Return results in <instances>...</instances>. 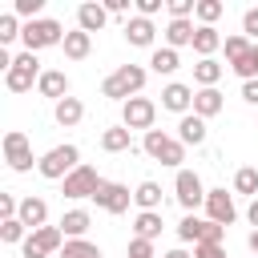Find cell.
Wrapping results in <instances>:
<instances>
[{
    "label": "cell",
    "mask_w": 258,
    "mask_h": 258,
    "mask_svg": "<svg viewBox=\"0 0 258 258\" xmlns=\"http://www.w3.org/2000/svg\"><path fill=\"white\" fill-rule=\"evenodd\" d=\"M161 210H141L137 218H133V238H145V242H153L157 234H161Z\"/></svg>",
    "instance_id": "21"
},
{
    "label": "cell",
    "mask_w": 258,
    "mask_h": 258,
    "mask_svg": "<svg viewBox=\"0 0 258 258\" xmlns=\"http://www.w3.org/2000/svg\"><path fill=\"white\" fill-rule=\"evenodd\" d=\"M4 161H8V169H16V173H28V169H32V145H28V137H24L20 129H8V133H4Z\"/></svg>",
    "instance_id": "11"
},
{
    "label": "cell",
    "mask_w": 258,
    "mask_h": 258,
    "mask_svg": "<svg viewBox=\"0 0 258 258\" xmlns=\"http://www.w3.org/2000/svg\"><path fill=\"white\" fill-rule=\"evenodd\" d=\"M133 129H125V125H113V129H105L101 133V149L105 153H125L129 145H133V137H129Z\"/></svg>",
    "instance_id": "29"
},
{
    "label": "cell",
    "mask_w": 258,
    "mask_h": 258,
    "mask_svg": "<svg viewBox=\"0 0 258 258\" xmlns=\"http://www.w3.org/2000/svg\"><path fill=\"white\" fill-rule=\"evenodd\" d=\"M234 189H238V194L258 198V169H254V165H242V169L234 173Z\"/></svg>",
    "instance_id": "33"
},
{
    "label": "cell",
    "mask_w": 258,
    "mask_h": 258,
    "mask_svg": "<svg viewBox=\"0 0 258 258\" xmlns=\"http://www.w3.org/2000/svg\"><path fill=\"white\" fill-rule=\"evenodd\" d=\"M60 48H64V56H69V60H85V56L93 52V36H89V32H81V28H73V32L64 36V44H60Z\"/></svg>",
    "instance_id": "25"
},
{
    "label": "cell",
    "mask_w": 258,
    "mask_h": 258,
    "mask_svg": "<svg viewBox=\"0 0 258 258\" xmlns=\"http://www.w3.org/2000/svg\"><path fill=\"white\" fill-rule=\"evenodd\" d=\"M52 117H56V125L73 129V125H81V117H85V105H81L77 97H64V101H56V105H52Z\"/></svg>",
    "instance_id": "23"
},
{
    "label": "cell",
    "mask_w": 258,
    "mask_h": 258,
    "mask_svg": "<svg viewBox=\"0 0 258 258\" xmlns=\"http://www.w3.org/2000/svg\"><path fill=\"white\" fill-rule=\"evenodd\" d=\"M101 185H105V177H101L93 165H77V169L60 181V194H64V198H73V202H81V198H93Z\"/></svg>",
    "instance_id": "8"
},
{
    "label": "cell",
    "mask_w": 258,
    "mask_h": 258,
    "mask_svg": "<svg viewBox=\"0 0 258 258\" xmlns=\"http://www.w3.org/2000/svg\"><path fill=\"white\" fill-rule=\"evenodd\" d=\"M24 32V24H20V16L16 12H4L0 16V44H8V40H16Z\"/></svg>",
    "instance_id": "35"
},
{
    "label": "cell",
    "mask_w": 258,
    "mask_h": 258,
    "mask_svg": "<svg viewBox=\"0 0 258 258\" xmlns=\"http://www.w3.org/2000/svg\"><path fill=\"white\" fill-rule=\"evenodd\" d=\"M222 105H226V101H222V93H218V89H198V93H194V113H198L202 121L218 117V113H222Z\"/></svg>",
    "instance_id": "20"
},
{
    "label": "cell",
    "mask_w": 258,
    "mask_h": 258,
    "mask_svg": "<svg viewBox=\"0 0 258 258\" xmlns=\"http://www.w3.org/2000/svg\"><path fill=\"white\" fill-rule=\"evenodd\" d=\"M36 89H40V97H48V101L56 105V101L69 97V77H64L60 69H44V77L36 81Z\"/></svg>",
    "instance_id": "18"
},
{
    "label": "cell",
    "mask_w": 258,
    "mask_h": 258,
    "mask_svg": "<svg viewBox=\"0 0 258 258\" xmlns=\"http://www.w3.org/2000/svg\"><path fill=\"white\" fill-rule=\"evenodd\" d=\"M105 12L109 16H125L129 12V0H105Z\"/></svg>",
    "instance_id": "43"
},
{
    "label": "cell",
    "mask_w": 258,
    "mask_h": 258,
    "mask_svg": "<svg viewBox=\"0 0 258 258\" xmlns=\"http://www.w3.org/2000/svg\"><path fill=\"white\" fill-rule=\"evenodd\" d=\"M222 48V36H218V28L214 24H198V32H194V52L206 60V56H214Z\"/></svg>",
    "instance_id": "22"
},
{
    "label": "cell",
    "mask_w": 258,
    "mask_h": 258,
    "mask_svg": "<svg viewBox=\"0 0 258 258\" xmlns=\"http://www.w3.org/2000/svg\"><path fill=\"white\" fill-rule=\"evenodd\" d=\"M222 234H226V226H218V222H210V218H198V214H185V218L177 222V238H181V242H194V246H202V242L222 246Z\"/></svg>",
    "instance_id": "7"
},
{
    "label": "cell",
    "mask_w": 258,
    "mask_h": 258,
    "mask_svg": "<svg viewBox=\"0 0 258 258\" xmlns=\"http://www.w3.org/2000/svg\"><path fill=\"white\" fill-rule=\"evenodd\" d=\"M129 258H157V250H153V242L133 238V242H129Z\"/></svg>",
    "instance_id": "40"
},
{
    "label": "cell",
    "mask_w": 258,
    "mask_h": 258,
    "mask_svg": "<svg viewBox=\"0 0 258 258\" xmlns=\"http://www.w3.org/2000/svg\"><path fill=\"white\" fill-rule=\"evenodd\" d=\"M246 246H250V254L258 258V230H250V238H246Z\"/></svg>",
    "instance_id": "46"
},
{
    "label": "cell",
    "mask_w": 258,
    "mask_h": 258,
    "mask_svg": "<svg viewBox=\"0 0 258 258\" xmlns=\"http://www.w3.org/2000/svg\"><path fill=\"white\" fill-rule=\"evenodd\" d=\"M64 234H60V226H40V230H32L24 242H20V254L24 258H48V254H60L64 250Z\"/></svg>",
    "instance_id": "6"
},
{
    "label": "cell",
    "mask_w": 258,
    "mask_h": 258,
    "mask_svg": "<svg viewBox=\"0 0 258 258\" xmlns=\"http://www.w3.org/2000/svg\"><path fill=\"white\" fill-rule=\"evenodd\" d=\"M222 12H226V4H222V0H198V12H194V16H198L202 24H214Z\"/></svg>",
    "instance_id": "37"
},
{
    "label": "cell",
    "mask_w": 258,
    "mask_h": 258,
    "mask_svg": "<svg viewBox=\"0 0 258 258\" xmlns=\"http://www.w3.org/2000/svg\"><path fill=\"white\" fill-rule=\"evenodd\" d=\"M93 202H97L105 214H125L129 202H133V194H129V185H121V181H105V185L93 194Z\"/></svg>",
    "instance_id": "12"
},
{
    "label": "cell",
    "mask_w": 258,
    "mask_h": 258,
    "mask_svg": "<svg viewBox=\"0 0 258 258\" xmlns=\"http://www.w3.org/2000/svg\"><path fill=\"white\" fill-rule=\"evenodd\" d=\"M230 69L242 77V85H246V81H258V44H250V52H246L242 60H234Z\"/></svg>",
    "instance_id": "32"
},
{
    "label": "cell",
    "mask_w": 258,
    "mask_h": 258,
    "mask_svg": "<svg viewBox=\"0 0 258 258\" xmlns=\"http://www.w3.org/2000/svg\"><path fill=\"white\" fill-rule=\"evenodd\" d=\"M242 36H246V40L254 36V44H258V8H246V12H242Z\"/></svg>",
    "instance_id": "39"
},
{
    "label": "cell",
    "mask_w": 258,
    "mask_h": 258,
    "mask_svg": "<svg viewBox=\"0 0 258 258\" xmlns=\"http://www.w3.org/2000/svg\"><path fill=\"white\" fill-rule=\"evenodd\" d=\"M40 8H44V0H12V12L24 16V24L28 20H40Z\"/></svg>",
    "instance_id": "38"
},
{
    "label": "cell",
    "mask_w": 258,
    "mask_h": 258,
    "mask_svg": "<svg viewBox=\"0 0 258 258\" xmlns=\"http://www.w3.org/2000/svg\"><path fill=\"white\" fill-rule=\"evenodd\" d=\"M24 238H28V226H24L20 218L0 222V242H24Z\"/></svg>",
    "instance_id": "36"
},
{
    "label": "cell",
    "mask_w": 258,
    "mask_h": 258,
    "mask_svg": "<svg viewBox=\"0 0 258 258\" xmlns=\"http://www.w3.org/2000/svg\"><path fill=\"white\" fill-rule=\"evenodd\" d=\"M40 77H44V69L36 60V52H16L12 56V69L4 73V89L8 93H28L32 81H40Z\"/></svg>",
    "instance_id": "4"
},
{
    "label": "cell",
    "mask_w": 258,
    "mask_h": 258,
    "mask_svg": "<svg viewBox=\"0 0 258 258\" xmlns=\"http://www.w3.org/2000/svg\"><path fill=\"white\" fill-rule=\"evenodd\" d=\"M222 73H226V69H222V64L214 60V56H206V60H198V64H194V81H198L202 89H218Z\"/></svg>",
    "instance_id": "28"
},
{
    "label": "cell",
    "mask_w": 258,
    "mask_h": 258,
    "mask_svg": "<svg viewBox=\"0 0 258 258\" xmlns=\"http://www.w3.org/2000/svg\"><path fill=\"white\" fill-rule=\"evenodd\" d=\"M133 202H137L141 210H161V185H157V181H141V185L133 189Z\"/></svg>",
    "instance_id": "31"
},
{
    "label": "cell",
    "mask_w": 258,
    "mask_h": 258,
    "mask_svg": "<svg viewBox=\"0 0 258 258\" xmlns=\"http://www.w3.org/2000/svg\"><path fill=\"white\" fill-rule=\"evenodd\" d=\"M60 258H105V254H101V246L89 242V238H69L64 250H60Z\"/></svg>",
    "instance_id": "30"
},
{
    "label": "cell",
    "mask_w": 258,
    "mask_h": 258,
    "mask_svg": "<svg viewBox=\"0 0 258 258\" xmlns=\"http://www.w3.org/2000/svg\"><path fill=\"white\" fill-rule=\"evenodd\" d=\"M242 101L258 105V81H246V85H242Z\"/></svg>",
    "instance_id": "44"
},
{
    "label": "cell",
    "mask_w": 258,
    "mask_h": 258,
    "mask_svg": "<svg viewBox=\"0 0 258 258\" xmlns=\"http://www.w3.org/2000/svg\"><path fill=\"white\" fill-rule=\"evenodd\" d=\"M222 48H226V60L234 64V60H242V56L250 52V40H246L242 32H234V36H226V40H222Z\"/></svg>",
    "instance_id": "34"
},
{
    "label": "cell",
    "mask_w": 258,
    "mask_h": 258,
    "mask_svg": "<svg viewBox=\"0 0 258 258\" xmlns=\"http://www.w3.org/2000/svg\"><path fill=\"white\" fill-rule=\"evenodd\" d=\"M206 137H210V129H206V121L198 113H185L177 121V141L181 145H206Z\"/></svg>",
    "instance_id": "19"
},
{
    "label": "cell",
    "mask_w": 258,
    "mask_h": 258,
    "mask_svg": "<svg viewBox=\"0 0 258 258\" xmlns=\"http://www.w3.org/2000/svg\"><path fill=\"white\" fill-rule=\"evenodd\" d=\"M161 258H194L189 250H169V254H161Z\"/></svg>",
    "instance_id": "47"
},
{
    "label": "cell",
    "mask_w": 258,
    "mask_h": 258,
    "mask_svg": "<svg viewBox=\"0 0 258 258\" xmlns=\"http://www.w3.org/2000/svg\"><path fill=\"white\" fill-rule=\"evenodd\" d=\"M246 218H250V226H254V230H258V198H254V202H250V210H246Z\"/></svg>",
    "instance_id": "45"
},
{
    "label": "cell",
    "mask_w": 258,
    "mask_h": 258,
    "mask_svg": "<svg viewBox=\"0 0 258 258\" xmlns=\"http://www.w3.org/2000/svg\"><path fill=\"white\" fill-rule=\"evenodd\" d=\"M153 36H157L153 20H145V16H129L125 20V40L133 48H153Z\"/></svg>",
    "instance_id": "16"
},
{
    "label": "cell",
    "mask_w": 258,
    "mask_h": 258,
    "mask_svg": "<svg viewBox=\"0 0 258 258\" xmlns=\"http://www.w3.org/2000/svg\"><path fill=\"white\" fill-rule=\"evenodd\" d=\"M173 194H177V206L185 210V214H194L198 206H206V185H202V177L194 173V169H177V177H173Z\"/></svg>",
    "instance_id": "9"
},
{
    "label": "cell",
    "mask_w": 258,
    "mask_h": 258,
    "mask_svg": "<svg viewBox=\"0 0 258 258\" xmlns=\"http://www.w3.org/2000/svg\"><path fill=\"white\" fill-rule=\"evenodd\" d=\"M194 258H226V246H214V242H202V246H194Z\"/></svg>",
    "instance_id": "41"
},
{
    "label": "cell",
    "mask_w": 258,
    "mask_h": 258,
    "mask_svg": "<svg viewBox=\"0 0 258 258\" xmlns=\"http://www.w3.org/2000/svg\"><path fill=\"white\" fill-rule=\"evenodd\" d=\"M89 226H93L89 210H69V214L60 218V234H64V238H85Z\"/></svg>",
    "instance_id": "26"
},
{
    "label": "cell",
    "mask_w": 258,
    "mask_h": 258,
    "mask_svg": "<svg viewBox=\"0 0 258 258\" xmlns=\"http://www.w3.org/2000/svg\"><path fill=\"white\" fill-rule=\"evenodd\" d=\"M161 109H169V113H189L194 109V89L189 85H181V81H169L165 89H161Z\"/></svg>",
    "instance_id": "14"
},
{
    "label": "cell",
    "mask_w": 258,
    "mask_h": 258,
    "mask_svg": "<svg viewBox=\"0 0 258 258\" xmlns=\"http://www.w3.org/2000/svg\"><path fill=\"white\" fill-rule=\"evenodd\" d=\"M177 64H181L177 48H153V52H149V69H153L157 77H169V73H177Z\"/></svg>",
    "instance_id": "27"
},
{
    "label": "cell",
    "mask_w": 258,
    "mask_h": 258,
    "mask_svg": "<svg viewBox=\"0 0 258 258\" xmlns=\"http://www.w3.org/2000/svg\"><path fill=\"white\" fill-rule=\"evenodd\" d=\"M105 20H109V12H105V4H97V0H85L81 8H77V28L81 32H101L105 28Z\"/></svg>",
    "instance_id": "15"
},
{
    "label": "cell",
    "mask_w": 258,
    "mask_h": 258,
    "mask_svg": "<svg viewBox=\"0 0 258 258\" xmlns=\"http://www.w3.org/2000/svg\"><path fill=\"white\" fill-rule=\"evenodd\" d=\"M194 24L189 20H169L165 24V48H185V44H194Z\"/></svg>",
    "instance_id": "24"
},
{
    "label": "cell",
    "mask_w": 258,
    "mask_h": 258,
    "mask_svg": "<svg viewBox=\"0 0 258 258\" xmlns=\"http://www.w3.org/2000/svg\"><path fill=\"white\" fill-rule=\"evenodd\" d=\"M161 4H165V0H137V16H145V20H149V16H157V12H161Z\"/></svg>",
    "instance_id": "42"
},
{
    "label": "cell",
    "mask_w": 258,
    "mask_h": 258,
    "mask_svg": "<svg viewBox=\"0 0 258 258\" xmlns=\"http://www.w3.org/2000/svg\"><path fill=\"white\" fill-rule=\"evenodd\" d=\"M81 165V149L73 145V141H64V145H52L40 161H36V169H40V177H48V181H64L73 169Z\"/></svg>",
    "instance_id": "2"
},
{
    "label": "cell",
    "mask_w": 258,
    "mask_h": 258,
    "mask_svg": "<svg viewBox=\"0 0 258 258\" xmlns=\"http://www.w3.org/2000/svg\"><path fill=\"white\" fill-rule=\"evenodd\" d=\"M16 218H20V222L28 226V234H32V230H40V226L48 222V202L28 194V198H20V214H16Z\"/></svg>",
    "instance_id": "17"
},
{
    "label": "cell",
    "mask_w": 258,
    "mask_h": 258,
    "mask_svg": "<svg viewBox=\"0 0 258 258\" xmlns=\"http://www.w3.org/2000/svg\"><path fill=\"white\" fill-rule=\"evenodd\" d=\"M153 117H157V105L149 101V97H129L125 105H121V125L125 129H153Z\"/></svg>",
    "instance_id": "10"
},
{
    "label": "cell",
    "mask_w": 258,
    "mask_h": 258,
    "mask_svg": "<svg viewBox=\"0 0 258 258\" xmlns=\"http://www.w3.org/2000/svg\"><path fill=\"white\" fill-rule=\"evenodd\" d=\"M145 77H149V73H145L141 64H121V69H113V73L101 81V93H105L109 101H121V105H125L129 97H137V93L145 89Z\"/></svg>",
    "instance_id": "1"
},
{
    "label": "cell",
    "mask_w": 258,
    "mask_h": 258,
    "mask_svg": "<svg viewBox=\"0 0 258 258\" xmlns=\"http://www.w3.org/2000/svg\"><path fill=\"white\" fill-rule=\"evenodd\" d=\"M64 28H60V20H52V16H40V20H28L24 24V32H20V40H24V52H40V48H52V44H64Z\"/></svg>",
    "instance_id": "3"
},
{
    "label": "cell",
    "mask_w": 258,
    "mask_h": 258,
    "mask_svg": "<svg viewBox=\"0 0 258 258\" xmlns=\"http://www.w3.org/2000/svg\"><path fill=\"white\" fill-rule=\"evenodd\" d=\"M206 218L218 222V226H230V222L238 218L234 194H226V189H210V194H206Z\"/></svg>",
    "instance_id": "13"
},
{
    "label": "cell",
    "mask_w": 258,
    "mask_h": 258,
    "mask_svg": "<svg viewBox=\"0 0 258 258\" xmlns=\"http://www.w3.org/2000/svg\"><path fill=\"white\" fill-rule=\"evenodd\" d=\"M141 149H145L153 161L173 165V169H181V161H185V145H181L177 137L161 133V129H149V133H145V141H141Z\"/></svg>",
    "instance_id": "5"
}]
</instances>
